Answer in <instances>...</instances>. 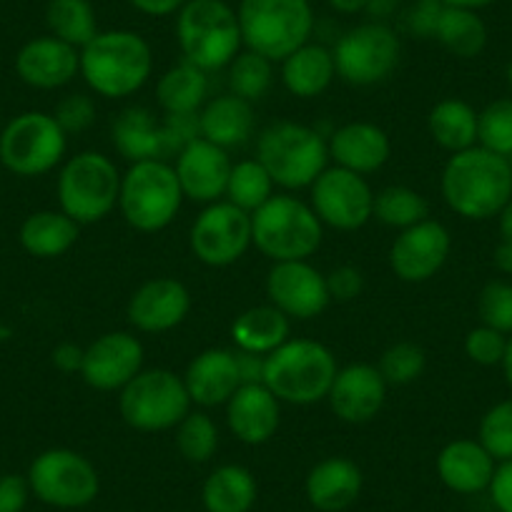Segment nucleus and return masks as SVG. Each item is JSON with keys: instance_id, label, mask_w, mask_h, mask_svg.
Instances as JSON below:
<instances>
[{"instance_id": "f257e3e1", "label": "nucleus", "mask_w": 512, "mask_h": 512, "mask_svg": "<svg viewBox=\"0 0 512 512\" xmlns=\"http://www.w3.org/2000/svg\"><path fill=\"white\" fill-rule=\"evenodd\" d=\"M440 189L445 204L462 219H492L512 199L510 159L482 146L452 154L442 169Z\"/></svg>"}, {"instance_id": "f03ea898", "label": "nucleus", "mask_w": 512, "mask_h": 512, "mask_svg": "<svg viewBox=\"0 0 512 512\" xmlns=\"http://www.w3.org/2000/svg\"><path fill=\"white\" fill-rule=\"evenodd\" d=\"M154 71V51L136 31H98L81 48V76L96 96L128 98L146 86Z\"/></svg>"}, {"instance_id": "7ed1b4c3", "label": "nucleus", "mask_w": 512, "mask_h": 512, "mask_svg": "<svg viewBox=\"0 0 512 512\" xmlns=\"http://www.w3.org/2000/svg\"><path fill=\"white\" fill-rule=\"evenodd\" d=\"M337 357L314 339H287L264 357V379L272 395L287 405L307 407L327 400L337 377Z\"/></svg>"}, {"instance_id": "20e7f679", "label": "nucleus", "mask_w": 512, "mask_h": 512, "mask_svg": "<svg viewBox=\"0 0 512 512\" xmlns=\"http://www.w3.org/2000/svg\"><path fill=\"white\" fill-rule=\"evenodd\" d=\"M176 41L184 61L201 71H221L244 48L239 16L226 0H189L176 13Z\"/></svg>"}, {"instance_id": "39448f33", "label": "nucleus", "mask_w": 512, "mask_h": 512, "mask_svg": "<svg viewBox=\"0 0 512 512\" xmlns=\"http://www.w3.org/2000/svg\"><path fill=\"white\" fill-rule=\"evenodd\" d=\"M324 239V224L309 204L289 194H274L251 214V244L267 259L307 262Z\"/></svg>"}, {"instance_id": "423d86ee", "label": "nucleus", "mask_w": 512, "mask_h": 512, "mask_svg": "<svg viewBox=\"0 0 512 512\" xmlns=\"http://www.w3.org/2000/svg\"><path fill=\"white\" fill-rule=\"evenodd\" d=\"M246 51L282 63L314 33L309 0H241L236 8Z\"/></svg>"}, {"instance_id": "0eeeda50", "label": "nucleus", "mask_w": 512, "mask_h": 512, "mask_svg": "<svg viewBox=\"0 0 512 512\" xmlns=\"http://www.w3.org/2000/svg\"><path fill=\"white\" fill-rule=\"evenodd\" d=\"M256 161L282 189H307L329 164V146L319 131L297 121H277L256 139Z\"/></svg>"}, {"instance_id": "6e6552de", "label": "nucleus", "mask_w": 512, "mask_h": 512, "mask_svg": "<svg viewBox=\"0 0 512 512\" xmlns=\"http://www.w3.org/2000/svg\"><path fill=\"white\" fill-rule=\"evenodd\" d=\"M184 204L179 176L169 161H136L121 176L118 209L126 224L141 234L164 231Z\"/></svg>"}, {"instance_id": "1a4fd4ad", "label": "nucleus", "mask_w": 512, "mask_h": 512, "mask_svg": "<svg viewBox=\"0 0 512 512\" xmlns=\"http://www.w3.org/2000/svg\"><path fill=\"white\" fill-rule=\"evenodd\" d=\"M199 113L156 118L151 108L128 106L111 126V141L126 161H169L199 139Z\"/></svg>"}, {"instance_id": "9d476101", "label": "nucleus", "mask_w": 512, "mask_h": 512, "mask_svg": "<svg viewBox=\"0 0 512 512\" xmlns=\"http://www.w3.org/2000/svg\"><path fill=\"white\" fill-rule=\"evenodd\" d=\"M58 204L76 224L103 221L118 206L121 174L101 151H81L58 174Z\"/></svg>"}, {"instance_id": "9b49d317", "label": "nucleus", "mask_w": 512, "mask_h": 512, "mask_svg": "<svg viewBox=\"0 0 512 512\" xmlns=\"http://www.w3.org/2000/svg\"><path fill=\"white\" fill-rule=\"evenodd\" d=\"M184 377L171 369H141L118 392V412L128 427L139 432H164L179 427L191 412Z\"/></svg>"}, {"instance_id": "f8f14e48", "label": "nucleus", "mask_w": 512, "mask_h": 512, "mask_svg": "<svg viewBox=\"0 0 512 512\" xmlns=\"http://www.w3.org/2000/svg\"><path fill=\"white\" fill-rule=\"evenodd\" d=\"M68 136L53 113H18L0 131V164L21 179L48 174L63 161Z\"/></svg>"}, {"instance_id": "ddd939ff", "label": "nucleus", "mask_w": 512, "mask_h": 512, "mask_svg": "<svg viewBox=\"0 0 512 512\" xmlns=\"http://www.w3.org/2000/svg\"><path fill=\"white\" fill-rule=\"evenodd\" d=\"M334 68L344 83L369 88L384 83L397 71L402 58L400 36L382 21H367L349 28L332 48Z\"/></svg>"}, {"instance_id": "4468645a", "label": "nucleus", "mask_w": 512, "mask_h": 512, "mask_svg": "<svg viewBox=\"0 0 512 512\" xmlns=\"http://www.w3.org/2000/svg\"><path fill=\"white\" fill-rule=\"evenodd\" d=\"M31 495L58 510H78L91 505L101 490L96 465L81 452L53 447L41 452L28 467Z\"/></svg>"}, {"instance_id": "2eb2a0df", "label": "nucleus", "mask_w": 512, "mask_h": 512, "mask_svg": "<svg viewBox=\"0 0 512 512\" xmlns=\"http://www.w3.org/2000/svg\"><path fill=\"white\" fill-rule=\"evenodd\" d=\"M189 244L196 259L206 267H231L251 246V214L231 201L206 204L191 226Z\"/></svg>"}, {"instance_id": "dca6fc26", "label": "nucleus", "mask_w": 512, "mask_h": 512, "mask_svg": "<svg viewBox=\"0 0 512 512\" xmlns=\"http://www.w3.org/2000/svg\"><path fill=\"white\" fill-rule=\"evenodd\" d=\"M309 189H312L309 206L324 226H332L337 231H357L372 219L374 191L367 179L354 171L327 166Z\"/></svg>"}, {"instance_id": "f3484780", "label": "nucleus", "mask_w": 512, "mask_h": 512, "mask_svg": "<svg viewBox=\"0 0 512 512\" xmlns=\"http://www.w3.org/2000/svg\"><path fill=\"white\" fill-rule=\"evenodd\" d=\"M452 239L445 224L425 219L402 229L390 246V267L397 279L407 284H422L437 277L450 256Z\"/></svg>"}, {"instance_id": "a211bd4d", "label": "nucleus", "mask_w": 512, "mask_h": 512, "mask_svg": "<svg viewBox=\"0 0 512 512\" xmlns=\"http://www.w3.org/2000/svg\"><path fill=\"white\" fill-rule=\"evenodd\" d=\"M144 369V344L131 332H106L83 349L81 377L98 392H121Z\"/></svg>"}, {"instance_id": "6ab92c4d", "label": "nucleus", "mask_w": 512, "mask_h": 512, "mask_svg": "<svg viewBox=\"0 0 512 512\" xmlns=\"http://www.w3.org/2000/svg\"><path fill=\"white\" fill-rule=\"evenodd\" d=\"M267 297L289 319H314L332 304L327 274L309 262H277L267 274Z\"/></svg>"}, {"instance_id": "aec40b11", "label": "nucleus", "mask_w": 512, "mask_h": 512, "mask_svg": "<svg viewBox=\"0 0 512 512\" xmlns=\"http://www.w3.org/2000/svg\"><path fill=\"white\" fill-rule=\"evenodd\" d=\"M191 312V294L186 284L171 277H156L141 284L128 299V324L139 332L161 334L179 327Z\"/></svg>"}, {"instance_id": "412c9836", "label": "nucleus", "mask_w": 512, "mask_h": 512, "mask_svg": "<svg viewBox=\"0 0 512 512\" xmlns=\"http://www.w3.org/2000/svg\"><path fill=\"white\" fill-rule=\"evenodd\" d=\"M387 387L377 364L357 362L339 369L327 400L334 415L347 425H364L382 412L387 400Z\"/></svg>"}, {"instance_id": "4be33fe9", "label": "nucleus", "mask_w": 512, "mask_h": 512, "mask_svg": "<svg viewBox=\"0 0 512 512\" xmlns=\"http://www.w3.org/2000/svg\"><path fill=\"white\" fill-rule=\"evenodd\" d=\"M174 169L184 199L196 201V204H214V201H221V196H226L234 164L229 159V151L199 136L176 156Z\"/></svg>"}, {"instance_id": "5701e85b", "label": "nucleus", "mask_w": 512, "mask_h": 512, "mask_svg": "<svg viewBox=\"0 0 512 512\" xmlns=\"http://www.w3.org/2000/svg\"><path fill=\"white\" fill-rule=\"evenodd\" d=\"M16 73L26 86L56 91L81 73V51L56 36H38L16 53Z\"/></svg>"}, {"instance_id": "b1692460", "label": "nucleus", "mask_w": 512, "mask_h": 512, "mask_svg": "<svg viewBox=\"0 0 512 512\" xmlns=\"http://www.w3.org/2000/svg\"><path fill=\"white\" fill-rule=\"evenodd\" d=\"M282 422V402L267 384H241L226 402V425L244 445H264L272 440Z\"/></svg>"}, {"instance_id": "393cba45", "label": "nucleus", "mask_w": 512, "mask_h": 512, "mask_svg": "<svg viewBox=\"0 0 512 512\" xmlns=\"http://www.w3.org/2000/svg\"><path fill=\"white\" fill-rule=\"evenodd\" d=\"M329 159L359 176L374 174L390 161V136L377 123L352 121L339 126L327 141Z\"/></svg>"}, {"instance_id": "a878e982", "label": "nucleus", "mask_w": 512, "mask_h": 512, "mask_svg": "<svg viewBox=\"0 0 512 512\" xmlns=\"http://www.w3.org/2000/svg\"><path fill=\"white\" fill-rule=\"evenodd\" d=\"M186 392L199 407H221L241 387L236 352L229 349H204L189 362L184 374Z\"/></svg>"}, {"instance_id": "bb28decb", "label": "nucleus", "mask_w": 512, "mask_h": 512, "mask_svg": "<svg viewBox=\"0 0 512 512\" xmlns=\"http://www.w3.org/2000/svg\"><path fill=\"white\" fill-rule=\"evenodd\" d=\"M364 477L357 462L349 457H327L309 470L304 490L307 500L319 512H344L362 495Z\"/></svg>"}, {"instance_id": "cd10ccee", "label": "nucleus", "mask_w": 512, "mask_h": 512, "mask_svg": "<svg viewBox=\"0 0 512 512\" xmlns=\"http://www.w3.org/2000/svg\"><path fill=\"white\" fill-rule=\"evenodd\" d=\"M497 462L477 440H452L437 455V475L457 495H477L490 487Z\"/></svg>"}, {"instance_id": "c85d7f7f", "label": "nucleus", "mask_w": 512, "mask_h": 512, "mask_svg": "<svg viewBox=\"0 0 512 512\" xmlns=\"http://www.w3.org/2000/svg\"><path fill=\"white\" fill-rule=\"evenodd\" d=\"M254 103L244 98L226 93L216 96L199 111V134L201 139L221 146V149H234L246 144L254 134Z\"/></svg>"}, {"instance_id": "c756f323", "label": "nucleus", "mask_w": 512, "mask_h": 512, "mask_svg": "<svg viewBox=\"0 0 512 512\" xmlns=\"http://www.w3.org/2000/svg\"><path fill=\"white\" fill-rule=\"evenodd\" d=\"M334 78H337V68H334L332 48L319 46V43H304L282 61L284 88L304 101L322 96L332 86Z\"/></svg>"}, {"instance_id": "7c9ffc66", "label": "nucleus", "mask_w": 512, "mask_h": 512, "mask_svg": "<svg viewBox=\"0 0 512 512\" xmlns=\"http://www.w3.org/2000/svg\"><path fill=\"white\" fill-rule=\"evenodd\" d=\"M78 236H81V224H76L61 209L33 211L18 231L21 246L36 259H58L68 254L76 246Z\"/></svg>"}, {"instance_id": "2f4dec72", "label": "nucleus", "mask_w": 512, "mask_h": 512, "mask_svg": "<svg viewBox=\"0 0 512 512\" xmlns=\"http://www.w3.org/2000/svg\"><path fill=\"white\" fill-rule=\"evenodd\" d=\"M289 317L272 304L251 307L241 312L231 324V339L239 352H251L267 357L289 339Z\"/></svg>"}, {"instance_id": "473e14b6", "label": "nucleus", "mask_w": 512, "mask_h": 512, "mask_svg": "<svg viewBox=\"0 0 512 512\" xmlns=\"http://www.w3.org/2000/svg\"><path fill=\"white\" fill-rule=\"evenodd\" d=\"M206 93H209V73L189 61L171 66L156 83V101L169 116L199 113L206 103Z\"/></svg>"}, {"instance_id": "72a5a7b5", "label": "nucleus", "mask_w": 512, "mask_h": 512, "mask_svg": "<svg viewBox=\"0 0 512 512\" xmlns=\"http://www.w3.org/2000/svg\"><path fill=\"white\" fill-rule=\"evenodd\" d=\"M256 487L254 475L241 465H221L206 477L201 500H204L206 512H251L256 505Z\"/></svg>"}, {"instance_id": "f704fd0d", "label": "nucleus", "mask_w": 512, "mask_h": 512, "mask_svg": "<svg viewBox=\"0 0 512 512\" xmlns=\"http://www.w3.org/2000/svg\"><path fill=\"white\" fill-rule=\"evenodd\" d=\"M427 128L432 141L450 154L477 146V111L462 98H445L435 103L427 118Z\"/></svg>"}, {"instance_id": "c9c22d12", "label": "nucleus", "mask_w": 512, "mask_h": 512, "mask_svg": "<svg viewBox=\"0 0 512 512\" xmlns=\"http://www.w3.org/2000/svg\"><path fill=\"white\" fill-rule=\"evenodd\" d=\"M435 38L447 53L457 58H475L487 46V26L477 11L445 6L437 21Z\"/></svg>"}, {"instance_id": "e433bc0d", "label": "nucleus", "mask_w": 512, "mask_h": 512, "mask_svg": "<svg viewBox=\"0 0 512 512\" xmlns=\"http://www.w3.org/2000/svg\"><path fill=\"white\" fill-rule=\"evenodd\" d=\"M46 26L51 36L71 43L81 51L98 33L96 11L91 0H48Z\"/></svg>"}, {"instance_id": "4c0bfd02", "label": "nucleus", "mask_w": 512, "mask_h": 512, "mask_svg": "<svg viewBox=\"0 0 512 512\" xmlns=\"http://www.w3.org/2000/svg\"><path fill=\"white\" fill-rule=\"evenodd\" d=\"M372 219L382 221L384 226H392V229H410V226L430 219V201L410 186H384L382 191L374 194Z\"/></svg>"}, {"instance_id": "58836bf2", "label": "nucleus", "mask_w": 512, "mask_h": 512, "mask_svg": "<svg viewBox=\"0 0 512 512\" xmlns=\"http://www.w3.org/2000/svg\"><path fill=\"white\" fill-rule=\"evenodd\" d=\"M274 181L269 171L264 169L256 159H246L234 164L229 176V186H226V201L244 209L246 214H254L256 209H262L269 199L274 196Z\"/></svg>"}, {"instance_id": "ea45409f", "label": "nucleus", "mask_w": 512, "mask_h": 512, "mask_svg": "<svg viewBox=\"0 0 512 512\" xmlns=\"http://www.w3.org/2000/svg\"><path fill=\"white\" fill-rule=\"evenodd\" d=\"M274 83V61L254 51H241L229 63V88L234 96L254 103L262 101Z\"/></svg>"}, {"instance_id": "a19ab883", "label": "nucleus", "mask_w": 512, "mask_h": 512, "mask_svg": "<svg viewBox=\"0 0 512 512\" xmlns=\"http://www.w3.org/2000/svg\"><path fill=\"white\" fill-rule=\"evenodd\" d=\"M176 447L186 462L204 465L219 450V427L206 412H189L176 427Z\"/></svg>"}, {"instance_id": "79ce46f5", "label": "nucleus", "mask_w": 512, "mask_h": 512, "mask_svg": "<svg viewBox=\"0 0 512 512\" xmlns=\"http://www.w3.org/2000/svg\"><path fill=\"white\" fill-rule=\"evenodd\" d=\"M477 146L497 156H512V98H497L477 113Z\"/></svg>"}, {"instance_id": "37998d69", "label": "nucleus", "mask_w": 512, "mask_h": 512, "mask_svg": "<svg viewBox=\"0 0 512 512\" xmlns=\"http://www.w3.org/2000/svg\"><path fill=\"white\" fill-rule=\"evenodd\" d=\"M425 349L415 342H397L387 347L379 357L377 369L382 372L384 382L392 387H405V384L417 382L425 372Z\"/></svg>"}, {"instance_id": "c03bdc74", "label": "nucleus", "mask_w": 512, "mask_h": 512, "mask_svg": "<svg viewBox=\"0 0 512 512\" xmlns=\"http://www.w3.org/2000/svg\"><path fill=\"white\" fill-rule=\"evenodd\" d=\"M477 442L495 462L512 460V400L497 402L485 412L477 430Z\"/></svg>"}, {"instance_id": "a18cd8bd", "label": "nucleus", "mask_w": 512, "mask_h": 512, "mask_svg": "<svg viewBox=\"0 0 512 512\" xmlns=\"http://www.w3.org/2000/svg\"><path fill=\"white\" fill-rule=\"evenodd\" d=\"M477 314L485 327L512 334V284L505 279L487 282L477 297Z\"/></svg>"}, {"instance_id": "49530a36", "label": "nucleus", "mask_w": 512, "mask_h": 512, "mask_svg": "<svg viewBox=\"0 0 512 512\" xmlns=\"http://www.w3.org/2000/svg\"><path fill=\"white\" fill-rule=\"evenodd\" d=\"M53 118L66 131V136L81 134L96 121V101L88 93H68L66 98L58 101Z\"/></svg>"}, {"instance_id": "de8ad7c7", "label": "nucleus", "mask_w": 512, "mask_h": 512, "mask_svg": "<svg viewBox=\"0 0 512 512\" xmlns=\"http://www.w3.org/2000/svg\"><path fill=\"white\" fill-rule=\"evenodd\" d=\"M507 349V334L497 332V329L480 327L472 329L465 339V354L480 367H495V364L502 362Z\"/></svg>"}, {"instance_id": "09e8293b", "label": "nucleus", "mask_w": 512, "mask_h": 512, "mask_svg": "<svg viewBox=\"0 0 512 512\" xmlns=\"http://www.w3.org/2000/svg\"><path fill=\"white\" fill-rule=\"evenodd\" d=\"M442 11H445V3H442V0H417L415 6L407 11V31H410L412 36L435 38V28Z\"/></svg>"}, {"instance_id": "8fccbe9b", "label": "nucleus", "mask_w": 512, "mask_h": 512, "mask_svg": "<svg viewBox=\"0 0 512 512\" xmlns=\"http://www.w3.org/2000/svg\"><path fill=\"white\" fill-rule=\"evenodd\" d=\"M327 287L332 302H352L362 294L364 277L357 267H337L327 274Z\"/></svg>"}, {"instance_id": "3c124183", "label": "nucleus", "mask_w": 512, "mask_h": 512, "mask_svg": "<svg viewBox=\"0 0 512 512\" xmlns=\"http://www.w3.org/2000/svg\"><path fill=\"white\" fill-rule=\"evenodd\" d=\"M31 497V485L23 475H0V512H23Z\"/></svg>"}, {"instance_id": "603ef678", "label": "nucleus", "mask_w": 512, "mask_h": 512, "mask_svg": "<svg viewBox=\"0 0 512 512\" xmlns=\"http://www.w3.org/2000/svg\"><path fill=\"white\" fill-rule=\"evenodd\" d=\"M490 500L497 512H512V460L500 462L490 482Z\"/></svg>"}, {"instance_id": "864d4df0", "label": "nucleus", "mask_w": 512, "mask_h": 512, "mask_svg": "<svg viewBox=\"0 0 512 512\" xmlns=\"http://www.w3.org/2000/svg\"><path fill=\"white\" fill-rule=\"evenodd\" d=\"M53 359V367L61 369V372L73 374V372H81V364H83V347L73 342H61L51 354Z\"/></svg>"}, {"instance_id": "5fc2aeb1", "label": "nucleus", "mask_w": 512, "mask_h": 512, "mask_svg": "<svg viewBox=\"0 0 512 512\" xmlns=\"http://www.w3.org/2000/svg\"><path fill=\"white\" fill-rule=\"evenodd\" d=\"M236 364H239L241 384H262V379H264V357L262 354L239 352V349H236Z\"/></svg>"}, {"instance_id": "6e6d98bb", "label": "nucleus", "mask_w": 512, "mask_h": 512, "mask_svg": "<svg viewBox=\"0 0 512 512\" xmlns=\"http://www.w3.org/2000/svg\"><path fill=\"white\" fill-rule=\"evenodd\" d=\"M128 3H131L139 13H144V16L164 18L179 13L189 0H128Z\"/></svg>"}, {"instance_id": "4d7b16f0", "label": "nucleus", "mask_w": 512, "mask_h": 512, "mask_svg": "<svg viewBox=\"0 0 512 512\" xmlns=\"http://www.w3.org/2000/svg\"><path fill=\"white\" fill-rule=\"evenodd\" d=\"M397 3H400V0H369V6L364 13H369V16H372V21L384 23V18H390L392 13H395Z\"/></svg>"}, {"instance_id": "13d9d810", "label": "nucleus", "mask_w": 512, "mask_h": 512, "mask_svg": "<svg viewBox=\"0 0 512 512\" xmlns=\"http://www.w3.org/2000/svg\"><path fill=\"white\" fill-rule=\"evenodd\" d=\"M329 6L344 16H354V13H364L369 6V0H327Z\"/></svg>"}, {"instance_id": "bf43d9fd", "label": "nucleus", "mask_w": 512, "mask_h": 512, "mask_svg": "<svg viewBox=\"0 0 512 512\" xmlns=\"http://www.w3.org/2000/svg\"><path fill=\"white\" fill-rule=\"evenodd\" d=\"M495 267L500 269L502 274H512V244H507V241H500V244H497Z\"/></svg>"}, {"instance_id": "052dcab7", "label": "nucleus", "mask_w": 512, "mask_h": 512, "mask_svg": "<svg viewBox=\"0 0 512 512\" xmlns=\"http://www.w3.org/2000/svg\"><path fill=\"white\" fill-rule=\"evenodd\" d=\"M497 226H500V241L512 244V199L507 201L505 209L497 214Z\"/></svg>"}, {"instance_id": "680f3d73", "label": "nucleus", "mask_w": 512, "mask_h": 512, "mask_svg": "<svg viewBox=\"0 0 512 512\" xmlns=\"http://www.w3.org/2000/svg\"><path fill=\"white\" fill-rule=\"evenodd\" d=\"M445 6L452 8H467V11H480V8L492 6L495 0H442Z\"/></svg>"}, {"instance_id": "e2e57ef3", "label": "nucleus", "mask_w": 512, "mask_h": 512, "mask_svg": "<svg viewBox=\"0 0 512 512\" xmlns=\"http://www.w3.org/2000/svg\"><path fill=\"white\" fill-rule=\"evenodd\" d=\"M502 372H505L507 384L512 387V337L507 339V349H505V357H502Z\"/></svg>"}, {"instance_id": "0e129e2a", "label": "nucleus", "mask_w": 512, "mask_h": 512, "mask_svg": "<svg viewBox=\"0 0 512 512\" xmlns=\"http://www.w3.org/2000/svg\"><path fill=\"white\" fill-rule=\"evenodd\" d=\"M507 83H510V88H512V63L507 66Z\"/></svg>"}, {"instance_id": "69168bd1", "label": "nucleus", "mask_w": 512, "mask_h": 512, "mask_svg": "<svg viewBox=\"0 0 512 512\" xmlns=\"http://www.w3.org/2000/svg\"><path fill=\"white\" fill-rule=\"evenodd\" d=\"M510 166H512V156H510Z\"/></svg>"}]
</instances>
